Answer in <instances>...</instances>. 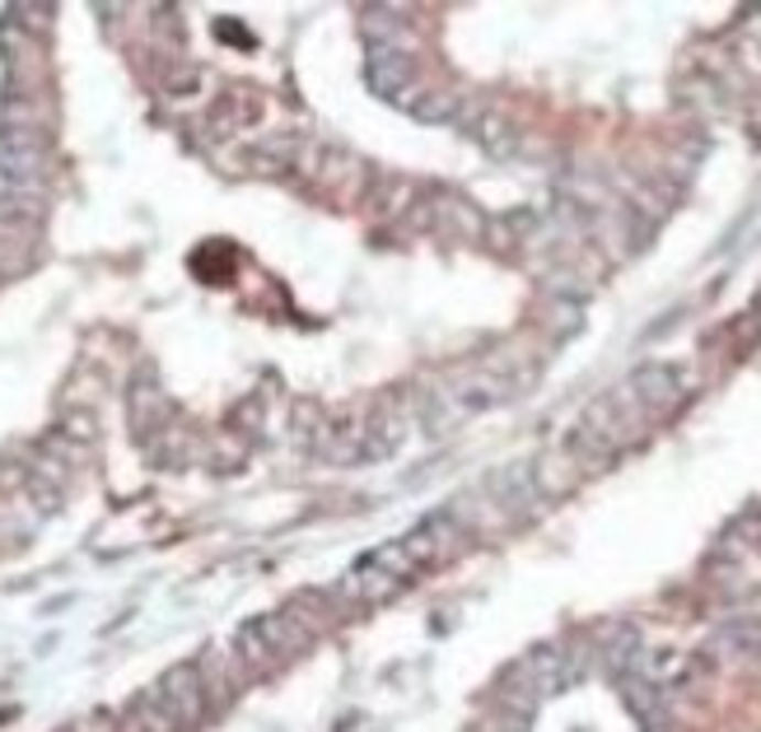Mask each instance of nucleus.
I'll return each mask as SVG.
<instances>
[{"label":"nucleus","instance_id":"20e7f679","mask_svg":"<svg viewBox=\"0 0 761 732\" xmlns=\"http://www.w3.org/2000/svg\"><path fill=\"white\" fill-rule=\"evenodd\" d=\"M627 392H631V402L645 415H659V411H668L673 402H682V379H677V369H668V364H645V369L631 373Z\"/></svg>","mask_w":761,"mask_h":732},{"label":"nucleus","instance_id":"1a4fd4ad","mask_svg":"<svg viewBox=\"0 0 761 732\" xmlns=\"http://www.w3.org/2000/svg\"><path fill=\"white\" fill-rule=\"evenodd\" d=\"M402 108L406 112H412V117H421V122H454V117H458V94H406L402 98Z\"/></svg>","mask_w":761,"mask_h":732},{"label":"nucleus","instance_id":"9b49d317","mask_svg":"<svg viewBox=\"0 0 761 732\" xmlns=\"http://www.w3.org/2000/svg\"><path fill=\"white\" fill-rule=\"evenodd\" d=\"M62 434H66V439H75V444H89L94 439V415L89 411H70L62 420Z\"/></svg>","mask_w":761,"mask_h":732},{"label":"nucleus","instance_id":"423d86ee","mask_svg":"<svg viewBox=\"0 0 761 732\" xmlns=\"http://www.w3.org/2000/svg\"><path fill=\"white\" fill-rule=\"evenodd\" d=\"M252 625H258V635L267 640V648L276 653V658H295V653H304L314 644V630H304L290 611H271V616H258Z\"/></svg>","mask_w":761,"mask_h":732},{"label":"nucleus","instance_id":"0eeeda50","mask_svg":"<svg viewBox=\"0 0 761 732\" xmlns=\"http://www.w3.org/2000/svg\"><path fill=\"white\" fill-rule=\"evenodd\" d=\"M398 588H402V583L393 579V573L379 569L374 560L365 556V560L341 579V598H350V602H388Z\"/></svg>","mask_w":761,"mask_h":732},{"label":"nucleus","instance_id":"39448f33","mask_svg":"<svg viewBox=\"0 0 761 732\" xmlns=\"http://www.w3.org/2000/svg\"><path fill=\"white\" fill-rule=\"evenodd\" d=\"M458 542V527H454V518L448 513H435V518H425L421 527H412L402 537V550L412 556V565L421 569V565H435V560H444L448 556V546Z\"/></svg>","mask_w":761,"mask_h":732},{"label":"nucleus","instance_id":"f8f14e48","mask_svg":"<svg viewBox=\"0 0 761 732\" xmlns=\"http://www.w3.org/2000/svg\"><path fill=\"white\" fill-rule=\"evenodd\" d=\"M14 14H29V19H24L29 29H47V14H52V10H47V6H14Z\"/></svg>","mask_w":761,"mask_h":732},{"label":"nucleus","instance_id":"7ed1b4c3","mask_svg":"<svg viewBox=\"0 0 761 732\" xmlns=\"http://www.w3.org/2000/svg\"><path fill=\"white\" fill-rule=\"evenodd\" d=\"M365 80H369V89H374L379 98H393V103H402V98L412 94V85H416L412 52H402V47H369V56H365Z\"/></svg>","mask_w":761,"mask_h":732},{"label":"nucleus","instance_id":"6e6552de","mask_svg":"<svg viewBox=\"0 0 761 732\" xmlns=\"http://www.w3.org/2000/svg\"><path fill=\"white\" fill-rule=\"evenodd\" d=\"M168 411H173V402L164 397L160 383H154V379H145V383H135V387H131V425H135V429H145V434H150L160 420H168Z\"/></svg>","mask_w":761,"mask_h":732},{"label":"nucleus","instance_id":"f03ea898","mask_svg":"<svg viewBox=\"0 0 761 732\" xmlns=\"http://www.w3.org/2000/svg\"><path fill=\"white\" fill-rule=\"evenodd\" d=\"M154 696H160L168 704V714L178 719V728L187 723H197L206 714V686H202V671L197 663H178V667H168L160 686H154Z\"/></svg>","mask_w":761,"mask_h":732},{"label":"nucleus","instance_id":"f257e3e1","mask_svg":"<svg viewBox=\"0 0 761 732\" xmlns=\"http://www.w3.org/2000/svg\"><path fill=\"white\" fill-rule=\"evenodd\" d=\"M52 135L47 131H24V127H0V177L10 183V192L37 196V187L47 183L52 168Z\"/></svg>","mask_w":761,"mask_h":732},{"label":"nucleus","instance_id":"9d476101","mask_svg":"<svg viewBox=\"0 0 761 732\" xmlns=\"http://www.w3.org/2000/svg\"><path fill=\"white\" fill-rule=\"evenodd\" d=\"M233 658H239L248 671H267V667H276L281 658L267 648V640L258 635V625H243L239 635H233Z\"/></svg>","mask_w":761,"mask_h":732}]
</instances>
